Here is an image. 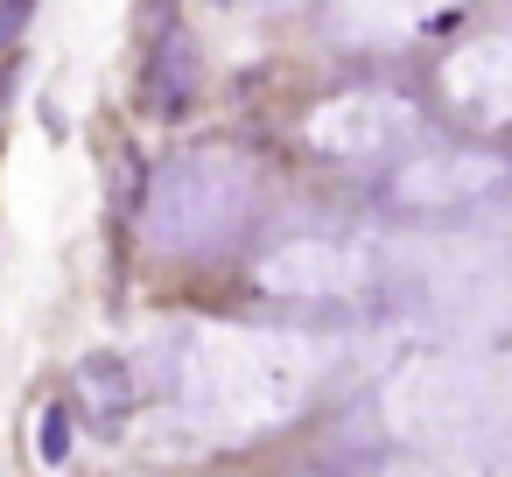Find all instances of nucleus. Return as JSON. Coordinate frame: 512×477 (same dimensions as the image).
I'll return each mask as SVG.
<instances>
[{"label": "nucleus", "instance_id": "obj_1", "mask_svg": "<svg viewBox=\"0 0 512 477\" xmlns=\"http://www.w3.org/2000/svg\"><path fill=\"white\" fill-rule=\"evenodd\" d=\"M246 190H253V183H246V169H239L232 155H190V162L162 169L155 211H148L155 246L197 253V246L225 239V232L239 225V211H246Z\"/></svg>", "mask_w": 512, "mask_h": 477}, {"label": "nucleus", "instance_id": "obj_2", "mask_svg": "<svg viewBox=\"0 0 512 477\" xmlns=\"http://www.w3.org/2000/svg\"><path fill=\"white\" fill-rule=\"evenodd\" d=\"M414 106L407 99H386V92H358V99H337V106H323L316 113V148H330V155H386V148H400V141H414Z\"/></svg>", "mask_w": 512, "mask_h": 477}, {"label": "nucleus", "instance_id": "obj_3", "mask_svg": "<svg viewBox=\"0 0 512 477\" xmlns=\"http://www.w3.org/2000/svg\"><path fill=\"white\" fill-rule=\"evenodd\" d=\"M505 169L491 155H442V162H421L407 176H393V204H470L498 183Z\"/></svg>", "mask_w": 512, "mask_h": 477}, {"label": "nucleus", "instance_id": "obj_4", "mask_svg": "<svg viewBox=\"0 0 512 477\" xmlns=\"http://www.w3.org/2000/svg\"><path fill=\"white\" fill-rule=\"evenodd\" d=\"M197 85H204V64H197V43H190L183 29H169V36L155 43V64H148V106H155L162 120H176V113H190V99H197Z\"/></svg>", "mask_w": 512, "mask_h": 477}, {"label": "nucleus", "instance_id": "obj_5", "mask_svg": "<svg viewBox=\"0 0 512 477\" xmlns=\"http://www.w3.org/2000/svg\"><path fill=\"white\" fill-rule=\"evenodd\" d=\"M78 386H85V400H92V414L99 421H120L141 393H134V372H127V358H106V351H92L85 365H78Z\"/></svg>", "mask_w": 512, "mask_h": 477}, {"label": "nucleus", "instance_id": "obj_6", "mask_svg": "<svg viewBox=\"0 0 512 477\" xmlns=\"http://www.w3.org/2000/svg\"><path fill=\"white\" fill-rule=\"evenodd\" d=\"M36 456L57 470V463H71V414L64 407H43V421H36Z\"/></svg>", "mask_w": 512, "mask_h": 477}, {"label": "nucleus", "instance_id": "obj_7", "mask_svg": "<svg viewBox=\"0 0 512 477\" xmlns=\"http://www.w3.org/2000/svg\"><path fill=\"white\" fill-rule=\"evenodd\" d=\"M29 15H36V0H0V50L29 29Z\"/></svg>", "mask_w": 512, "mask_h": 477}]
</instances>
